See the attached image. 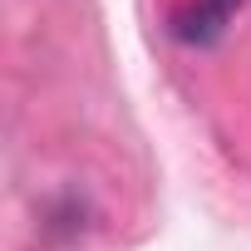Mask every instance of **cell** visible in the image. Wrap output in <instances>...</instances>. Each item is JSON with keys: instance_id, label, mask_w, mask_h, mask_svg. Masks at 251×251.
<instances>
[{"instance_id": "1", "label": "cell", "mask_w": 251, "mask_h": 251, "mask_svg": "<svg viewBox=\"0 0 251 251\" xmlns=\"http://www.w3.org/2000/svg\"><path fill=\"white\" fill-rule=\"evenodd\" d=\"M236 5H241V0H187V5L173 15V35L182 45H212L231 25Z\"/></svg>"}]
</instances>
